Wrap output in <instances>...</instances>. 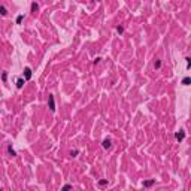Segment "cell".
Masks as SVG:
<instances>
[{
	"instance_id": "1",
	"label": "cell",
	"mask_w": 191,
	"mask_h": 191,
	"mask_svg": "<svg viewBox=\"0 0 191 191\" xmlns=\"http://www.w3.org/2000/svg\"><path fill=\"white\" fill-rule=\"evenodd\" d=\"M48 108H49L51 112H55V100H54V96L52 94L48 96Z\"/></svg>"
},
{
	"instance_id": "2",
	"label": "cell",
	"mask_w": 191,
	"mask_h": 191,
	"mask_svg": "<svg viewBox=\"0 0 191 191\" xmlns=\"http://www.w3.org/2000/svg\"><path fill=\"white\" fill-rule=\"evenodd\" d=\"M175 139L178 140V142H182V140L185 139V131H184V130L176 131V133H175Z\"/></svg>"
},
{
	"instance_id": "3",
	"label": "cell",
	"mask_w": 191,
	"mask_h": 191,
	"mask_svg": "<svg viewBox=\"0 0 191 191\" xmlns=\"http://www.w3.org/2000/svg\"><path fill=\"white\" fill-rule=\"evenodd\" d=\"M24 79H26V81H30L31 79V69L30 67L24 69Z\"/></svg>"
},
{
	"instance_id": "4",
	"label": "cell",
	"mask_w": 191,
	"mask_h": 191,
	"mask_svg": "<svg viewBox=\"0 0 191 191\" xmlns=\"http://www.w3.org/2000/svg\"><path fill=\"white\" fill-rule=\"evenodd\" d=\"M102 146L104 148V149H109V148L112 146V140L109 139V137H108V139H103V142H102Z\"/></svg>"
},
{
	"instance_id": "5",
	"label": "cell",
	"mask_w": 191,
	"mask_h": 191,
	"mask_svg": "<svg viewBox=\"0 0 191 191\" xmlns=\"http://www.w3.org/2000/svg\"><path fill=\"white\" fill-rule=\"evenodd\" d=\"M154 184H155V179H149V181H145V182H143V187L148 188V187H151V185H154Z\"/></svg>"
},
{
	"instance_id": "6",
	"label": "cell",
	"mask_w": 191,
	"mask_h": 191,
	"mask_svg": "<svg viewBox=\"0 0 191 191\" xmlns=\"http://www.w3.org/2000/svg\"><path fill=\"white\" fill-rule=\"evenodd\" d=\"M8 152H9V155H11V157H15V155H17V152H15V149L12 148V145H8Z\"/></svg>"
},
{
	"instance_id": "7",
	"label": "cell",
	"mask_w": 191,
	"mask_h": 191,
	"mask_svg": "<svg viewBox=\"0 0 191 191\" xmlns=\"http://www.w3.org/2000/svg\"><path fill=\"white\" fill-rule=\"evenodd\" d=\"M24 82H26V79H24V78H18V81H17V88H22Z\"/></svg>"
},
{
	"instance_id": "8",
	"label": "cell",
	"mask_w": 191,
	"mask_h": 191,
	"mask_svg": "<svg viewBox=\"0 0 191 191\" xmlns=\"http://www.w3.org/2000/svg\"><path fill=\"white\" fill-rule=\"evenodd\" d=\"M37 11H39V4H37L36 2H33V3H31V12H33V13H36Z\"/></svg>"
},
{
	"instance_id": "9",
	"label": "cell",
	"mask_w": 191,
	"mask_h": 191,
	"mask_svg": "<svg viewBox=\"0 0 191 191\" xmlns=\"http://www.w3.org/2000/svg\"><path fill=\"white\" fill-rule=\"evenodd\" d=\"M190 82H191V78H188V76H185V78L182 79V85H185V87H188Z\"/></svg>"
},
{
	"instance_id": "10",
	"label": "cell",
	"mask_w": 191,
	"mask_h": 191,
	"mask_svg": "<svg viewBox=\"0 0 191 191\" xmlns=\"http://www.w3.org/2000/svg\"><path fill=\"white\" fill-rule=\"evenodd\" d=\"M0 13H2V17H6L8 15V9L4 8V6H2V4H0Z\"/></svg>"
},
{
	"instance_id": "11",
	"label": "cell",
	"mask_w": 191,
	"mask_h": 191,
	"mask_svg": "<svg viewBox=\"0 0 191 191\" xmlns=\"http://www.w3.org/2000/svg\"><path fill=\"white\" fill-rule=\"evenodd\" d=\"M161 67V60H155L154 61V69H160Z\"/></svg>"
},
{
	"instance_id": "12",
	"label": "cell",
	"mask_w": 191,
	"mask_h": 191,
	"mask_svg": "<svg viewBox=\"0 0 191 191\" xmlns=\"http://www.w3.org/2000/svg\"><path fill=\"white\" fill-rule=\"evenodd\" d=\"M106 184H108V179H102V181H99V187H104Z\"/></svg>"
},
{
	"instance_id": "13",
	"label": "cell",
	"mask_w": 191,
	"mask_h": 191,
	"mask_svg": "<svg viewBox=\"0 0 191 191\" xmlns=\"http://www.w3.org/2000/svg\"><path fill=\"white\" fill-rule=\"evenodd\" d=\"M2 81H3V82L8 81V72H3V73H2Z\"/></svg>"
},
{
	"instance_id": "14",
	"label": "cell",
	"mask_w": 191,
	"mask_h": 191,
	"mask_svg": "<svg viewBox=\"0 0 191 191\" xmlns=\"http://www.w3.org/2000/svg\"><path fill=\"white\" fill-rule=\"evenodd\" d=\"M22 20H24V15H18V17H17V24H21Z\"/></svg>"
},
{
	"instance_id": "15",
	"label": "cell",
	"mask_w": 191,
	"mask_h": 191,
	"mask_svg": "<svg viewBox=\"0 0 191 191\" xmlns=\"http://www.w3.org/2000/svg\"><path fill=\"white\" fill-rule=\"evenodd\" d=\"M78 154H79V151H78V149H73V151L70 152V157H76Z\"/></svg>"
},
{
	"instance_id": "16",
	"label": "cell",
	"mask_w": 191,
	"mask_h": 191,
	"mask_svg": "<svg viewBox=\"0 0 191 191\" xmlns=\"http://www.w3.org/2000/svg\"><path fill=\"white\" fill-rule=\"evenodd\" d=\"M117 31L119 33V35H121V33L124 31V28H122V27H119V26H118V27H117Z\"/></svg>"
},
{
	"instance_id": "17",
	"label": "cell",
	"mask_w": 191,
	"mask_h": 191,
	"mask_svg": "<svg viewBox=\"0 0 191 191\" xmlns=\"http://www.w3.org/2000/svg\"><path fill=\"white\" fill-rule=\"evenodd\" d=\"M70 188H72V185H70V184H66L64 187H63V190H70Z\"/></svg>"
},
{
	"instance_id": "18",
	"label": "cell",
	"mask_w": 191,
	"mask_h": 191,
	"mask_svg": "<svg viewBox=\"0 0 191 191\" xmlns=\"http://www.w3.org/2000/svg\"><path fill=\"white\" fill-rule=\"evenodd\" d=\"M185 60H187V69H190V58L187 57V58H185Z\"/></svg>"
},
{
	"instance_id": "19",
	"label": "cell",
	"mask_w": 191,
	"mask_h": 191,
	"mask_svg": "<svg viewBox=\"0 0 191 191\" xmlns=\"http://www.w3.org/2000/svg\"><path fill=\"white\" fill-rule=\"evenodd\" d=\"M100 60H102V58H100V57H97V58H96V60H94V64H97V63H99V61H100Z\"/></svg>"
},
{
	"instance_id": "20",
	"label": "cell",
	"mask_w": 191,
	"mask_h": 191,
	"mask_svg": "<svg viewBox=\"0 0 191 191\" xmlns=\"http://www.w3.org/2000/svg\"><path fill=\"white\" fill-rule=\"evenodd\" d=\"M97 2H100V0H97Z\"/></svg>"
}]
</instances>
